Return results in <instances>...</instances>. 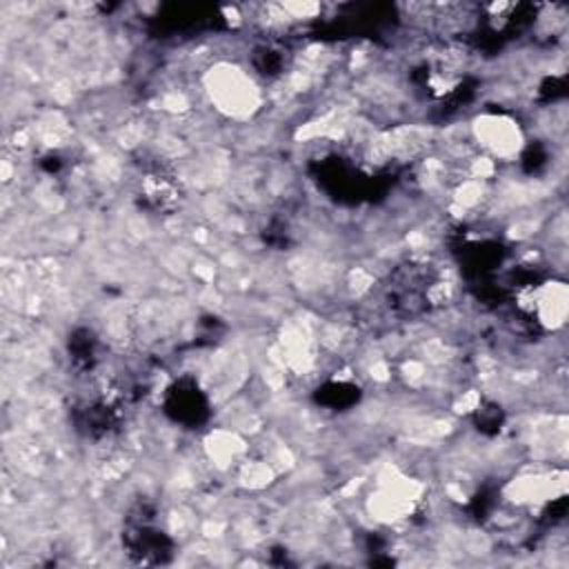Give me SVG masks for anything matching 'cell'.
<instances>
[{"label": "cell", "instance_id": "cell-3", "mask_svg": "<svg viewBox=\"0 0 569 569\" xmlns=\"http://www.w3.org/2000/svg\"><path fill=\"white\" fill-rule=\"evenodd\" d=\"M527 309L545 329H558L567 318V287L565 282H542L527 293Z\"/></svg>", "mask_w": 569, "mask_h": 569}, {"label": "cell", "instance_id": "cell-1", "mask_svg": "<svg viewBox=\"0 0 569 569\" xmlns=\"http://www.w3.org/2000/svg\"><path fill=\"white\" fill-rule=\"evenodd\" d=\"M204 93L216 111L233 120H249L262 107V89L256 78L238 62L218 60L204 78Z\"/></svg>", "mask_w": 569, "mask_h": 569}, {"label": "cell", "instance_id": "cell-2", "mask_svg": "<svg viewBox=\"0 0 569 569\" xmlns=\"http://www.w3.org/2000/svg\"><path fill=\"white\" fill-rule=\"evenodd\" d=\"M469 129L476 144L485 151V158L489 160L509 162L518 158L525 147V133L520 122L500 111L478 113L471 120Z\"/></svg>", "mask_w": 569, "mask_h": 569}]
</instances>
